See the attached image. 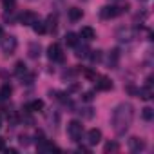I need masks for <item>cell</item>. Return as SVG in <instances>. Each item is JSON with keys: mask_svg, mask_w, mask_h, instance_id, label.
<instances>
[{"mask_svg": "<svg viewBox=\"0 0 154 154\" xmlns=\"http://www.w3.org/2000/svg\"><path fill=\"white\" fill-rule=\"evenodd\" d=\"M80 36L84 38V40H94L96 38V33H94V29L93 27H89V26H85V27H82V31H80Z\"/></svg>", "mask_w": 154, "mask_h": 154, "instance_id": "17", "label": "cell"}, {"mask_svg": "<svg viewBox=\"0 0 154 154\" xmlns=\"http://www.w3.org/2000/svg\"><path fill=\"white\" fill-rule=\"evenodd\" d=\"M36 149H38V152H53V150H60L56 145H53V143L47 141V140H40V141H36Z\"/></svg>", "mask_w": 154, "mask_h": 154, "instance_id": "10", "label": "cell"}, {"mask_svg": "<svg viewBox=\"0 0 154 154\" xmlns=\"http://www.w3.org/2000/svg\"><path fill=\"white\" fill-rule=\"evenodd\" d=\"M118 149H120V147H118V143H116V141H107V143H105V147H103V150H105V152H116Z\"/></svg>", "mask_w": 154, "mask_h": 154, "instance_id": "26", "label": "cell"}, {"mask_svg": "<svg viewBox=\"0 0 154 154\" xmlns=\"http://www.w3.org/2000/svg\"><path fill=\"white\" fill-rule=\"evenodd\" d=\"M132 118H134V107L129 103V102H122L114 107L112 111V118H111V123H112V129L118 136L125 134L132 123Z\"/></svg>", "mask_w": 154, "mask_h": 154, "instance_id": "1", "label": "cell"}, {"mask_svg": "<svg viewBox=\"0 0 154 154\" xmlns=\"http://www.w3.org/2000/svg\"><path fill=\"white\" fill-rule=\"evenodd\" d=\"M93 98H94L93 93H84V94H82V100H84V102H93Z\"/></svg>", "mask_w": 154, "mask_h": 154, "instance_id": "29", "label": "cell"}, {"mask_svg": "<svg viewBox=\"0 0 154 154\" xmlns=\"http://www.w3.org/2000/svg\"><path fill=\"white\" fill-rule=\"evenodd\" d=\"M4 149H6V145H4V140L0 138V150H4Z\"/></svg>", "mask_w": 154, "mask_h": 154, "instance_id": "30", "label": "cell"}, {"mask_svg": "<svg viewBox=\"0 0 154 154\" xmlns=\"http://www.w3.org/2000/svg\"><path fill=\"white\" fill-rule=\"evenodd\" d=\"M116 2H118V0H116Z\"/></svg>", "mask_w": 154, "mask_h": 154, "instance_id": "35", "label": "cell"}, {"mask_svg": "<svg viewBox=\"0 0 154 154\" xmlns=\"http://www.w3.org/2000/svg\"><path fill=\"white\" fill-rule=\"evenodd\" d=\"M44 109V102L42 100H33L26 105V112H36V111H42Z\"/></svg>", "mask_w": 154, "mask_h": 154, "instance_id": "16", "label": "cell"}, {"mask_svg": "<svg viewBox=\"0 0 154 154\" xmlns=\"http://www.w3.org/2000/svg\"><path fill=\"white\" fill-rule=\"evenodd\" d=\"M85 141L93 147V145H98L100 141H102V131L100 129H91L89 132H87V136H85Z\"/></svg>", "mask_w": 154, "mask_h": 154, "instance_id": "7", "label": "cell"}, {"mask_svg": "<svg viewBox=\"0 0 154 154\" xmlns=\"http://www.w3.org/2000/svg\"><path fill=\"white\" fill-rule=\"evenodd\" d=\"M89 53H91L89 58H91L93 63H100V62L103 60V53H102V51H89Z\"/></svg>", "mask_w": 154, "mask_h": 154, "instance_id": "24", "label": "cell"}, {"mask_svg": "<svg viewBox=\"0 0 154 154\" xmlns=\"http://www.w3.org/2000/svg\"><path fill=\"white\" fill-rule=\"evenodd\" d=\"M31 27H33V31H35L36 35H44V33H45V24H44L40 18H36V20L31 24Z\"/></svg>", "mask_w": 154, "mask_h": 154, "instance_id": "20", "label": "cell"}, {"mask_svg": "<svg viewBox=\"0 0 154 154\" xmlns=\"http://www.w3.org/2000/svg\"><path fill=\"white\" fill-rule=\"evenodd\" d=\"M15 74L18 76V78H24V76L27 74V65H26L24 62H17V65H15Z\"/></svg>", "mask_w": 154, "mask_h": 154, "instance_id": "19", "label": "cell"}, {"mask_svg": "<svg viewBox=\"0 0 154 154\" xmlns=\"http://www.w3.org/2000/svg\"><path fill=\"white\" fill-rule=\"evenodd\" d=\"M45 31H56V17H53V15H49L47 17V22H45Z\"/></svg>", "mask_w": 154, "mask_h": 154, "instance_id": "22", "label": "cell"}, {"mask_svg": "<svg viewBox=\"0 0 154 154\" xmlns=\"http://www.w3.org/2000/svg\"><path fill=\"white\" fill-rule=\"evenodd\" d=\"M96 89H100V91H109V89H112V82L109 80V78H105V76H96Z\"/></svg>", "mask_w": 154, "mask_h": 154, "instance_id": "12", "label": "cell"}, {"mask_svg": "<svg viewBox=\"0 0 154 154\" xmlns=\"http://www.w3.org/2000/svg\"><path fill=\"white\" fill-rule=\"evenodd\" d=\"M29 2H35V0H29Z\"/></svg>", "mask_w": 154, "mask_h": 154, "instance_id": "33", "label": "cell"}, {"mask_svg": "<svg viewBox=\"0 0 154 154\" xmlns=\"http://www.w3.org/2000/svg\"><path fill=\"white\" fill-rule=\"evenodd\" d=\"M138 96H140L141 100H150V98L154 96V91H152V84H147L145 87L138 89Z\"/></svg>", "mask_w": 154, "mask_h": 154, "instance_id": "14", "label": "cell"}, {"mask_svg": "<svg viewBox=\"0 0 154 154\" xmlns=\"http://www.w3.org/2000/svg\"><path fill=\"white\" fill-rule=\"evenodd\" d=\"M129 9V6L123 9V8H118V6H114V4H111V6H103L102 9H100V17L103 18V20H111V18H116L118 15H122L123 11H127Z\"/></svg>", "mask_w": 154, "mask_h": 154, "instance_id": "3", "label": "cell"}, {"mask_svg": "<svg viewBox=\"0 0 154 154\" xmlns=\"http://www.w3.org/2000/svg\"><path fill=\"white\" fill-rule=\"evenodd\" d=\"M143 149H145V141H143L141 138L132 136V138L129 140V150H131V152H141Z\"/></svg>", "mask_w": 154, "mask_h": 154, "instance_id": "8", "label": "cell"}, {"mask_svg": "<svg viewBox=\"0 0 154 154\" xmlns=\"http://www.w3.org/2000/svg\"><path fill=\"white\" fill-rule=\"evenodd\" d=\"M67 15H69V20H71V22H78V20H82L84 11H82L80 8H71V9L67 11Z\"/></svg>", "mask_w": 154, "mask_h": 154, "instance_id": "15", "label": "cell"}, {"mask_svg": "<svg viewBox=\"0 0 154 154\" xmlns=\"http://www.w3.org/2000/svg\"><path fill=\"white\" fill-rule=\"evenodd\" d=\"M0 36H2V27H0Z\"/></svg>", "mask_w": 154, "mask_h": 154, "instance_id": "31", "label": "cell"}, {"mask_svg": "<svg viewBox=\"0 0 154 154\" xmlns=\"http://www.w3.org/2000/svg\"><path fill=\"white\" fill-rule=\"evenodd\" d=\"M67 134H69V138H71L74 143H78V141L82 140V136H84V125H82V122L71 120V122L67 123Z\"/></svg>", "mask_w": 154, "mask_h": 154, "instance_id": "2", "label": "cell"}, {"mask_svg": "<svg viewBox=\"0 0 154 154\" xmlns=\"http://www.w3.org/2000/svg\"><path fill=\"white\" fill-rule=\"evenodd\" d=\"M11 93H13V87L9 84H4L2 87H0V98H2V100H8L11 96Z\"/></svg>", "mask_w": 154, "mask_h": 154, "instance_id": "21", "label": "cell"}, {"mask_svg": "<svg viewBox=\"0 0 154 154\" xmlns=\"http://www.w3.org/2000/svg\"><path fill=\"white\" fill-rule=\"evenodd\" d=\"M65 44L71 45V47H74L76 44H78V35H76V33H67L65 35Z\"/></svg>", "mask_w": 154, "mask_h": 154, "instance_id": "23", "label": "cell"}, {"mask_svg": "<svg viewBox=\"0 0 154 154\" xmlns=\"http://www.w3.org/2000/svg\"><path fill=\"white\" fill-rule=\"evenodd\" d=\"M0 2H2V6H4L6 9H9V11L15 8V0H0Z\"/></svg>", "mask_w": 154, "mask_h": 154, "instance_id": "27", "label": "cell"}, {"mask_svg": "<svg viewBox=\"0 0 154 154\" xmlns=\"http://www.w3.org/2000/svg\"><path fill=\"white\" fill-rule=\"evenodd\" d=\"M141 2H145V0H141Z\"/></svg>", "mask_w": 154, "mask_h": 154, "instance_id": "34", "label": "cell"}, {"mask_svg": "<svg viewBox=\"0 0 154 154\" xmlns=\"http://www.w3.org/2000/svg\"><path fill=\"white\" fill-rule=\"evenodd\" d=\"M27 54H29L31 58H38V56L42 54V45H40V42H31L29 47H27Z\"/></svg>", "mask_w": 154, "mask_h": 154, "instance_id": "13", "label": "cell"}, {"mask_svg": "<svg viewBox=\"0 0 154 154\" xmlns=\"http://www.w3.org/2000/svg\"><path fill=\"white\" fill-rule=\"evenodd\" d=\"M74 51H76L74 54L78 56V58H87V56H89V47H87V45H80V44H76V45H74Z\"/></svg>", "mask_w": 154, "mask_h": 154, "instance_id": "18", "label": "cell"}, {"mask_svg": "<svg viewBox=\"0 0 154 154\" xmlns=\"http://www.w3.org/2000/svg\"><path fill=\"white\" fill-rule=\"evenodd\" d=\"M17 45H18V42H17V38L15 36H4L2 38V44H0V47H2V51H4V54H13L15 51H17Z\"/></svg>", "mask_w": 154, "mask_h": 154, "instance_id": "4", "label": "cell"}, {"mask_svg": "<svg viewBox=\"0 0 154 154\" xmlns=\"http://www.w3.org/2000/svg\"><path fill=\"white\" fill-rule=\"evenodd\" d=\"M118 62H120V51L118 49L109 51V54H107V65L111 69H116L118 67Z\"/></svg>", "mask_w": 154, "mask_h": 154, "instance_id": "11", "label": "cell"}, {"mask_svg": "<svg viewBox=\"0 0 154 154\" xmlns=\"http://www.w3.org/2000/svg\"><path fill=\"white\" fill-rule=\"evenodd\" d=\"M136 35H138V29H132V27H120L116 31V38L120 42H131L136 38Z\"/></svg>", "mask_w": 154, "mask_h": 154, "instance_id": "5", "label": "cell"}, {"mask_svg": "<svg viewBox=\"0 0 154 154\" xmlns=\"http://www.w3.org/2000/svg\"><path fill=\"white\" fill-rule=\"evenodd\" d=\"M0 127H2V122H0Z\"/></svg>", "mask_w": 154, "mask_h": 154, "instance_id": "32", "label": "cell"}, {"mask_svg": "<svg viewBox=\"0 0 154 154\" xmlns=\"http://www.w3.org/2000/svg\"><path fill=\"white\" fill-rule=\"evenodd\" d=\"M47 58L51 62H63V51L60 44H51L47 47Z\"/></svg>", "mask_w": 154, "mask_h": 154, "instance_id": "6", "label": "cell"}, {"mask_svg": "<svg viewBox=\"0 0 154 154\" xmlns=\"http://www.w3.org/2000/svg\"><path fill=\"white\" fill-rule=\"evenodd\" d=\"M18 141H20V145H24V147H27V145H29V136H26V134H22V136L18 138Z\"/></svg>", "mask_w": 154, "mask_h": 154, "instance_id": "28", "label": "cell"}, {"mask_svg": "<svg viewBox=\"0 0 154 154\" xmlns=\"http://www.w3.org/2000/svg\"><path fill=\"white\" fill-rule=\"evenodd\" d=\"M141 116H143L145 122H150V120L154 118V109H152V107H143V109H141Z\"/></svg>", "mask_w": 154, "mask_h": 154, "instance_id": "25", "label": "cell"}, {"mask_svg": "<svg viewBox=\"0 0 154 154\" xmlns=\"http://www.w3.org/2000/svg\"><path fill=\"white\" fill-rule=\"evenodd\" d=\"M36 18H38L36 13H33V11H24V13L18 17V22H20L22 26H31Z\"/></svg>", "mask_w": 154, "mask_h": 154, "instance_id": "9", "label": "cell"}]
</instances>
